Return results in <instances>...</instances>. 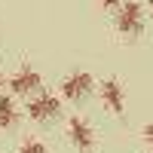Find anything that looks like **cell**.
Here are the masks:
<instances>
[{"instance_id": "6da1fadb", "label": "cell", "mask_w": 153, "mask_h": 153, "mask_svg": "<svg viewBox=\"0 0 153 153\" xmlns=\"http://www.w3.org/2000/svg\"><path fill=\"white\" fill-rule=\"evenodd\" d=\"M117 28H120V34H126V37L141 34V28H144V12H141V3H135V0L123 3V6H120V12H117Z\"/></svg>"}, {"instance_id": "7a4b0ae2", "label": "cell", "mask_w": 153, "mask_h": 153, "mask_svg": "<svg viewBox=\"0 0 153 153\" xmlns=\"http://www.w3.org/2000/svg\"><path fill=\"white\" fill-rule=\"evenodd\" d=\"M61 113V101L55 95H37L28 101V117L37 123H46V120H55Z\"/></svg>"}, {"instance_id": "3957f363", "label": "cell", "mask_w": 153, "mask_h": 153, "mask_svg": "<svg viewBox=\"0 0 153 153\" xmlns=\"http://www.w3.org/2000/svg\"><path fill=\"white\" fill-rule=\"evenodd\" d=\"M89 89H92V74L89 71H74L65 76V83H61V95L71 98V101H80L89 95Z\"/></svg>"}, {"instance_id": "277c9868", "label": "cell", "mask_w": 153, "mask_h": 153, "mask_svg": "<svg viewBox=\"0 0 153 153\" xmlns=\"http://www.w3.org/2000/svg\"><path fill=\"white\" fill-rule=\"evenodd\" d=\"M9 89H12L16 95H31V92L40 89V74L31 71L28 65H25V68H19L16 74L9 76Z\"/></svg>"}, {"instance_id": "5b68a950", "label": "cell", "mask_w": 153, "mask_h": 153, "mask_svg": "<svg viewBox=\"0 0 153 153\" xmlns=\"http://www.w3.org/2000/svg\"><path fill=\"white\" fill-rule=\"evenodd\" d=\"M68 135H71V141L80 147V150H89V147L95 144L89 123H86V120H80V117H71V123H68Z\"/></svg>"}, {"instance_id": "8992f818", "label": "cell", "mask_w": 153, "mask_h": 153, "mask_svg": "<svg viewBox=\"0 0 153 153\" xmlns=\"http://www.w3.org/2000/svg\"><path fill=\"white\" fill-rule=\"evenodd\" d=\"M101 98H104V104H107L113 113H123V107H126V92H123L120 80H104V83H101Z\"/></svg>"}, {"instance_id": "52a82bcc", "label": "cell", "mask_w": 153, "mask_h": 153, "mask_svg": "<svg viewBox=\"0 0 153 153\" xmlns=\"http://www.w3.org/2000/svg\"><path fill=\"white\" fill-rule=\"evenodd\" d=\"M19 123V110H16V101L9 95H0V129H12Z\"/></svg>"}, {"instance_id": "ba28073f", "label": "cell", "mask_w": 153, "mask_h": 153, "mask_svg": "<svg viewBox=\"0 0 153 153\" xmlns=\"http://www.w3.org/2000/svg\"><path fill=\"white\" fill-rule=\"evenodd\" d=\"M16 153H46V147H43V141H25Z\"/></svg>"}, {"instance_id": "9c48e42d", "label": "cell", "mask_w": 153, "mask_h": 153, "mask_svg": "<svg viewBox=\"0 0 153 153\" xmlns=\"http://www.w3.org/2000/svg\"><path fill=\"white\" fill-rule=\"evenodd\" d=\"M144 138H147V144L153 147V123H150V126H144Z\"/></svg>"}, {"instance_id": "30bf717a", "label": "cell", "mask_w": 153, "mask_h": 153, "mask_svg": "<svg viewBox=\"0 0 153 153\" xmlns=\"http://www.w3.org/2000/svg\"><path fill=\"white\" fill-rule=\"evenodd\" d=\"M104 6H120V0H101Z\"/></svg>"}, {"instance_id": "8fae6325", "label": "cell", "mask_w": 153, "mask_h": 153, "mask_svg": "<svg viewBox=\"0 0 153 153\" xmlns=\"http://www.w3.org/2000/svg\"><path fill=\"white\" fill-rule=\"evenodd\" d=\"M147 6H150V12H153V0H147Z\"/></svg>"}, {"instance_id": "7c38bea8", "label": "cell", "mask_w": 153, "mask_h": 153, "mask_svg": "<svg viewBox=\"0 0 153 153\" xmlns=\"http://www.w3.org/2000/svg\"><path fill=\"white\" fill-rule=\"evenodd\" d=\"M0 86H3V71H0Z\"/></svg>"}]
</instances>
